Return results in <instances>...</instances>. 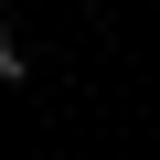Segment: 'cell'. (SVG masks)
Masks as SVG:
<instances>
[{
    "label": "cell",
    "instance_id": "cell-1",
    "mask_svg": "<svg viewBox=\"0 0 160 160\" xmlns=\"http://www.w3.org/2000/svg\"><path fill=\"white\" fill-rule=\"evenodd\" d=\"M0 86H22V53H11V22H0Z\"/></svg>",
    "mask_w": 160,
    "mask_h": 160
}]
</instances>
